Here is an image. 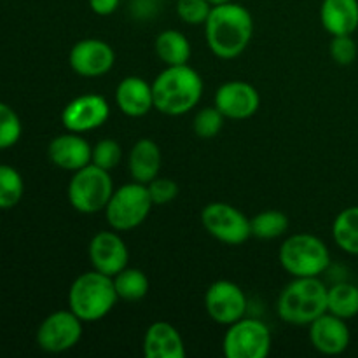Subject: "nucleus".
<instances>
[{
	"instance_id": "f257e3e1",
	"label": "nucleus",
	"mask_w": 358,
	"mask_h": 358,
	"mask_svg": "<svg viewBox=\"0 0 358 358\" xmlns=\"http://www.w3.org/2000/svg\"><path fill=\"white\" fill-rule=\"evenodd\" d=\"M206 44L220 59H234L247 51L254 35V17L241 3L213 6L205 23Z\"/></svg>"
},
{
	"instance_id": "f03ea898",
	"label": "nucleus",
	"mask_w": 358,
	"mask_h": 358,
	"mask_svg": "<svg viewBox=\"0 0 358 358\" xmlns=\"http://www.w3.org/2000/svg\"><path fill=\"white\" fill-rule=\"evenodd\" d=\"M203 79L192 66H166L152 83L154 108L164 115H184L199 103Z\"/></svg>"
},
{
	"instance_id": "7ed1b4c3",
	"label": "nucleus",
	"mask_w": 358,
	"mask_h": 358,
	"mask_svg": "<svg viewBox=\"0 0 358 358\" xmlns=\"http://www.w3.org/2000/svg\"><path fill=\"white\" fill-rule=\"evenodd\" d=\"M117 301L114 278L96 269L77 276L69 289V310H72L84 324L107 317Z\"/></svg>"
},
{
	"instance_id": "20e7f679",
	"label": "nucleus",
	"mask_w": 358,
	"mask_h": 358,
	"mask_svg": "<svg viewBox=\"0 0 358 358\" xmlns=\"http://www.w3.org/2000/svg\"><path fill=\"white\" fill-rule=\"evenodd\" d=\"M327 290L318 276L294 278L278 296V317L290 325H310L327 313Z\"/></svg>"
},
{
	"instance_id": "39448f33",
	"label": "nucleus",
	"mask_w": 358,
	"mask_h": 358,
	"mask_svg": "<svg viewBox=\"0 0 358 358\" xmlns=\"http://www.w3.org/2000/svg\"><path fill=\"white\" fill-rule=\"evenodd\" d=\"M282 268L292 278L320 276L331 264V252L318 236L297 233L287 238L278 252Z\"/></svg>"
},
{
	"instance_id": "423d86ee",
	"label": "nucleus",
	"mask_w": 358,
	"mask_h": 358,
	"mask_svg": "<svg viewBox=\"0 0 358 358\" xmlns=\"http://www.w3.org/2000/svg\"><path fill=\"white\" fill-rule=\"evenodd\" d=\"M112 194H114V182L110 173L93 163L73 171V177L70 178L66 189L70 205L77 212L86 215L105 210Z\"/></svg>"
},
{
	"instance_id": "0eeeda50",
	"label": "nucleus",
	"mask_w": 358,
	"mask_h": 358,
	"mask_svg": "<svg viewBox=\"0 0 358 358\" xmlns=\"http://www.w3.org/2000/svg\"><path fill=\"white\" fill-rule=\"evenodd\" d=\"M152 206L154 203L147 191V185L133 180L131 184L114 189L110 201L105 206V219L112 229L124 233L142 226Z\"/></svg>"
},
{
	"instance_id": "6e6552de",
	"label": "nucleus",
	"mask_w": 358,
	"mask_h": 358,
	"mask_svg": "<svg viewBox=\"0 0 358 358\" xmlns=\"http://www.w3.org/2000/svg\"><path fill=\"white\" fill-rule=\"evenodd\" d=\"M271 332L257 318H240L227 325L222 350L227 358H266L271 352Z\"/></svg>"
},
{
	"instance_id": "1a4fd4ad",
	"label": "nucleus",
	"mask_w": 358,
	"mask_h": 358,
	"mask_svg": "<svg viewBox=\"0 0 358 358\" xmlns=\"http://www.w3.org/2000/svg\"><path fill=\"white\" fill-rule=\"evenodd\" d=\"M206 233L226 245H243L252 238L250 219L229 203L213 201L201 210Z\"/></svg>"
},
{
	"instance_id": "9d476101",
	"label": "nucleus",
	"mask_w": 358,
	"mask_h": 358,
	"mask_svg": "<svg viewBox=\"0 0 358 358\" xmlns=\"http://www.w3.org/2000/svg\"><path fill=\"white\" fill-rule=\"evenodd\" d=\"M83 324L72 310H59L48 315L35 336L38 348L48 353L69 352L83 338Z\"/></svg>"
},
{
	"instance_id": "9b49d317",
	"label": "nucleus",
	"mask_w": 358,
	"mask_h": 358,
	"mask_svg": "<svg viewBox=\"0 0 358 358\" xmlns=\"http://www.w3.org/2000/svg\"><path fill=\"white\" fill-rule=\"evenodd\" d=\"M247 306V296L241 287L229 280H217L205 294V310L215 324H234L245 317Z\"/></svg>"
},
{
	"instance_id": "f8f14e48",
	"label": "nucleus",
	"mask_w": 358,
	"mask_h": 358,
	"mask_svg": "<svg viewBox=\"0 0 358 358\" xmlns=\"http://www.w3.org/2000/svg\"><path fill=\"white\" fill-rule=\"evenodd\" d=\"M110 107L107 100L96 93L80 94L73 98L62 110V124L66 131L87 133L98 129L108 121Z\"/></svg>"
},
{
	"instance_id": "ddd939ff",
	"label": "nucleus",
	"mask_w": 358,
	"mask_h": 358,
	"mask_svg": "<svg viewBox=\"0 0 358 358\" xmlns=\"http://www.w3.org/2000/svg\"><path fill=\"white\" fill-rule=\"evenodd\" d=\"M69 63L77 76L101 77L114 66L115 52L101 38H83L70 49Z\"/></svg>"
},
{
	"instance_id": "4468645a",
	"label": "nucleus",
	"mask_w": 358,
	"mask_h": 358,
	"mask_svg": "<svg viewBox=\"0 0 358 358\" xmlns=\"http://www.w3.org/2000/svg\"><path fill=\"white\" fill-rule=\"evenodd\" d=\"M90 262L93 269L114 278L117 273L128 268L129 252L119 231H100L90 241Z\"/></svg>"
},
{
	"instance_id": "2eb2a0df",
	"label": "nucleus",
	"mask_w": 358,
	"mask_h": 358,
	"mask_svg": "<svg viewBox=\"0 0 358 358\" xmlns=\"http://www.w3.org/2000/svg\"><path fill=\"white\" fill-rule=\"evenodd\" d=\"M213 105L226 119L245 121L250 119L261 107V94L245 80H229L217 90Z\"/></svg>"
},
{
	"instance_id": "dca6fc26",
	"label": "nucleus",
	"mask_w": 358,
	"mask_h": 358,
	"mask_svg": "<svg viewBox=\"0 0 358 358\" xmlns=\"http://www.w3.org/2000/svg\"><path fill=\"white\" fill-rule=\"evenodd\" d=\"M93 147L80 133L66 131L49 142L48 156L55 166L66 171H77L91 163Z\"/></svg>"
},
{
	"instance_id": "f3484780",
	"label": "nucleus",
	"mask_w": 358,
	"mask_h": 358,
	"mask_svg": "<svg viewBox=\"0 0 358 358\" xmlns=\"http://www.w3.org/2000/svg\"><path fill=\"white\" fill-rule=\"evenodd\" d=\"M350 329L346 320L332 313H324L310 324V341L324 355H341L350 346Z\"/></svg>"
},
{
	"instance_id": "a211bd4d",
	"label": "nucleus",
	"mask_w": 358,
	"mask_h": 358,
	"mask_svg": "<svg viewBox=\"0 0 358 358\" xmlns=\"http://www.w3.org/2000/svg\"><path fill=\"white\" fill-rule=\"evenodd\" d=\"M115 103L128 117H142L154 108L152 84L136 76L124 77L115 87Z\"/></svg>"
},
{
	"instance_id": "6ab92c4d",
	"label": "nucleus",
	"mask_w": 358,
	"mask_h": 358,
	"mask_svg": "<svg viewBox=\"0 0 358 358\" xmlns=\"http://www.w3.org/2000/svg\"><path fill=\"white\" fill-rule=\"evenodd\" d=\"M143 355L147 358H185L184 339L168 322H154L143 336Z\"/></svg>"
},
{
	"instance_id": "aec40b11",
	"label": "nucleus",
	"mask_w": 358,
	"mask_h": 358,
	"mask_svg": "<svg viewBox=\"0 0 358 358\" xmlns=\"http://www.w3.org/2000/svg\"><path fill=\"white\" fill-rule=\"evenodd\" d=\"M320 21L332 37L352 35L358 28V0H322Z\"/></svg>"
},
{
	"instance_id": "412c9836",
	"label": "nucleus",
	"mask_w": 358,
	"mask_h": 358,
	"mask_svg": "<svg viewBox=\"0 0 358 358\" xmlns=\"http://www.w3.org/2000/svg\"><path fill=\"white\" fill-rule=\"evenodd\" d=\"M161 163H163L161 149L154 140L140 138L129 150V173H131L133 180L140 182V184L147 185L154 178L159 177Z\"/></svg>"
},
{
	"instance_id": "4be33fe9",
	"label": "nucleus",
	"mask_w": 358,
	"mask_h": 358,
	"mask_svg": "<svg viewBox=\"0 0 358 358\" xmlns=\"http://www.w3.org/2000/svg\"><path fill=\"white\" fill-rule=\"evenodd\" d=\"M156 52L166 66L187 65L191 59V42L182 31L164 30L156 37Z\"/></svg>"
},
{
	"instance_id": "5701e85b",
	"label": "nucleus",
	"mask_w": 358,
	"mask_h": 358,
	"mask_svg": "<svg viewBox=\"0 0 358 358\" xmlns=\"http://www.w3.org/2000/svg\"><path fill=\"white\" fill-rule=\"evenodd\" d=\"M332 238L343 252L358 255V206H348L334 219Z\"/></svg>"
},
{
	"instance_id": "b1692460",
	"label": "nucleus",
	"mask_w": 358,
	"mask_h": 358,
	"mask_svg": "<svg viewBox=\"0 0 358 358\" xmlns=\"http://www.w3.org/2000/svg\"><path fill=\"white\" fill-rule=\"evenodd\" d=\"M327 311L343 318L352 320L358 315V289L352 283H336L327 290Z\"/></svg>"
},
{
	"instance_id": "393cba45",
	"label": "nucleus",
	"mask_w": 358,
	"mask_h": 358,
	"mask_svg": "<svg viewBox=\"0 0 358 358\" xmlns=\"http://www.w3.org/2000/svg\"><path fill=\"white\" fill-rule=\"evenodd\" d=\"M114 287L119 299L136 303V301L143 299L147 296L150 283L142 269L124 268L114 276Z\"/></svg>"
},
{
	"instance_id": "a878e982",
	"label": "nucleus",
	"mask_w": 358,
	"mask_h": 358,
	"mask_svg": "<svg viewBox=\"0 0 358 358\" xmlns=\"http://www.w3.org/2000/svg\"><path fill=\"white\" fill-rule=\"evenodd\" d=\"M252 236L259 240H276L289 231V217L280 210H264L250 219Z\"/></svg>"
},
{
	"instance_id": "bb28decb",
	"label": "nucleus",
	"mask_w": 358,
	"mask_h": 358,
	"mask_svg": "<svg viewBox=\"0 0 358 358\" xmlns=\"http://www.w3.org/2000/svg\"><path fill=\"white\" fill-rule=\"evenodd\" d=\"M24 182L20 171L9 164H0V210H10L21 201Z\"/></svg>"
},
{
	"instance_id": "cd10ccee",
	"label": "nucleus",
	"mask_w": 358,
	"mask_h": 358,
	"mask_svg": "<svg viewBox=\"0 0 358 358\" xmlns=\"http://www.w3.org/2000/svg\"><path fill=\"white\" fill-rule=\"evenodd\" d=\"M224 121H226V117H224L222 112L215 105L213 107H205L194 115L192 129H194V133L199 138H215L222 131Z\"/></svg>"
},
{
	"instance_id": "c85d7f7f",
	"label": "nucleus",
	"mask_w": 358,
	"mask_h": 358,
	"mask_svg": "<svg viewBox=\"0 0 358 358\" xmlns=\"http://www.w3.org/2000/svg\"><path fill=\"white\" fill-rule=\"evenodd\" d=\"M21 131L23 126L20 115L14 112L13 107L0 101V150L16 145L21 138Z\"/></svg>"
},
{
	"instance_id": "c756f323",
	"label": "nucleus",
	"mask_w": 358,
	"mask_h": 358,
	"mask_svg": "<svg viewBox=\"0 0 358 358\" xmlns=\"http://www.w3.org/2000/svg\"><path fill=\"white\" fill-rule=\"evenodd\" d=\"M122 159V147L119 142L112 138H103L93 145V152H91V163L96 166L103 168V170L110 171L119 166Z\"/></svg>"
},
{
	"instance_id": "7c9ffc66",
	"label": "nucleus",
	"mask_w": 358,
	"mask_h": 358,
	"mask_svg": "<svg viewBox=\"0 0 358 358\" xmlns=\"http://www.w3.org/2000/svg\"><path fill=\"white\" fill-rule=\"evenodd\" d=\"M208 0H177V14L187 24H205L212 10Z\"/></svg>"
},
{
	"instance_id": "2f4dec72",
	"label": "nucleus",
	"mask_w": 358,
	"mask_h": 358,
	"mask_svg": "<svg viewBox=\"0 0 358 358\" xmlns=\"http://www.w3.org/2000/svg\"><path fill=\"white\" fill-rule=\"evenodd\" d=\"M329 52L338 65L348 66L357 59L358 45L352 35H334L329 44Z\"/></svg>"
},
{
	"instance_id": "473e14b6",
	"label": "nucleus",
	"mask_w": 358,
	"mask_h": 358,
	"mask_svg": "<svg viewBox=\"0 0 358 358\" xmlns=\"http://www.w3.org/2000/svg\"><path fill=\"white\" fill-rule=\"evenodd\" d=\"M150 199L154 205H168L178 196V184L168 177H156L152 182L147 184Z\"/></svg>"
},
{
	"instance_id": "72a5a7b5",
	"label": "nucleus",
	"mask_w": 358,
	"mask_h": 358,
	"mask_svg": "<svg viewBox=\"0 0 358 358\" xmlns=\"http://www.w3.org/2000/svg\"><path fill=\"white\" fill-rule=\"evenodd\" d=\"M90 2L91 10L98 16H110L117 10L121 0H87Z\"/></svg>"
},
{
	"instance_id": "f704fd0d",
	"label": "nucleus",
	"mask_w": 358,
	"mask_h": 358,
	"mask_svg": "<svg viewBox=\"0 0 358 358\" xmlns=\"http://www.w3.org/2000/svg\"><path fill=\"white\" fill-rule=\"evenodd\" d=\"M212 6H220V3H227V2H233V0H208Z\"/></svg>"
}]
</instances>
